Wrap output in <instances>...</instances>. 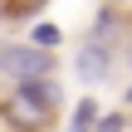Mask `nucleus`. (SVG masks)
Segmentation results:
<instances>
[{
    "label": "nucleus",
    "mask_w": 132,
    "mask_h": 132,
    "mask_svg": "<svg viewBox=\"0 0 132 132\" xmlns=\"http://www.w3.org/2000/svg\"><path fill=\"white\" fill-rule=\"evenodd\" d=\"M59 103H64V93H59L54 73H44V78H15L10 118H15L20 127H39L49 113H59Z\"/></svg>",
    "instance_id": "1"
},
{
    "label": "nucleus",
    "mask_w": 132,
    "mask_h": 132,
    "mask_svg": "<svg viewBox=\"0 0 132 132\" xmlns=\"http://www.w3.org/2000/svg\"><path fill=\"white\" fill-rule=\"evenodd\" d=\"M0 59H5V73L10 78H44L59 69V49H39L29 39L20 44H0Z\"/></svg>",
    "instance_id": "2"
},
{
    "label": "nucleus",
    "mask_w": 132,
    "mask_h": 132,
    "mask_svg": "<svg viewBox=\"0 0 132 132\" xmlns=\"http://www.w3.org/2000/svg\"><path fill=\"white\" fill-rule=\"evenodd\" d=\"M118 69V54H113V39H83L78 54H73V73L83 88H103Z\"/></svg>",
    "instance_id": "3"
},
{
    "label": "nucleus",
    "mask_w": 132,
    "mask_h": 132,
    "mask_svg": "<svg viewBox=\"0 0 132 132\" xmlns=\"http://www.w3.org/2000/svg\"><path fill=\"white\" fill-rule=\"evenodd\" d=\"M98 98H78V108H73V118H69V132H93V122H98Z\"/></svg>",
    "instance_id": "4"
},
{
    "label": "nucleus",
    "mask_w": 132,
    "mask_h": 132,
    "mask_svg": "<svg viewBox=\"0 0 132 132\" xmlns=\"http://www.w3.org/2000/svg\"><path fill=\"white\" fill-rule=\"evenodd\" d=\"M113 34H118V5H103L88 24V39H113Z\"/></svg>",
    "instance_id": "5"
},
{
    "label": "nucleus",
    "mask_w": 132,
    "mask_h": 132,
    "mask_svg": "<svg viewBox=\"0 0 132 132\" xmlns=\"http://www.w3.org/2000/svg\"><path fill=\"white\" fill-rule=\"evenodd\" d=\"M29 44H39V49H59V44H64V29L44 20V24H34V29H29Z\"/></svg>",
    "instance_id": "6"
},
{
    "label": "nucleus",
    "mask_w": 132,
    "mask_h": 132,
    "mask_svg": "<svg viewBox=\"0 0 132 132\" xmlns=\"http://www.w3.org/2000/svg\"><path fill=\"white\" fill-rule=\"evenodd\" d=\"M93 132H127V113H98V122H93Z\"/></svg>",
    "instance_id": "7"
},
{
    "label": "nucleus",
    "mask_w": 132,
    "mask_h": 132,
    "mask_svg": "<svg viewBox=\"0 0 132 132\" xmlns=\"http://www.w3.org/2000/svg\"><path fill=\"white\" fill-rule=\"evenodd\" d=\"M5 20H10V0H0V24H5Z\"/></svg>",
    "instance_id": "8"
},
{
    "label": "nucleus",
    "mask_w": 132,
    "mask_h": 132,
    "mask_svg": "<svg viewBox=\"0 0 132 132\" xmlns=\"http://www.w3.org/2000/svg\"><path fill=\"white\" fill-rule=\"evenodd\" d=\"M103 5H118V10H122V5H132V0H103Z\"/></svg>",
    "instance_id": "9"
},
{
    "label": "nucleus",
    "mask_w": 132,
    "mask_h": 132,
    "mask_svg": "<svg viewBox=\"0 0 132 132\" xmlns=\"http://www.w3.org/2000/svg\"><path fill=\"white\" fill-rule=\"evenodd\" d=\"M122 64H127V69H132V44H127V54H122Z\"/></svg>",
    "instance_id": "10"
},
{
    "label": "nucleus",
    "mask_w": 132,
    "mask_h": 132,
    "mask_svg": "<svg viewBox=\"0 0 132 132\" xmlns=\"http://www.w3.org/2000/svg\"><path fill=\"white\" fill-rule=\"evenodd\" d=\"M122 98H127V108H132V83H127V93H122Z\"/></svg>",
    "instance_id": "11"
},
{
    "label": "nucleus",
    "mask_w": 132,
    "mask_h": 132,
    "mask_svg": "<svg viewBox=\"0 0 132 132\" xmlns=\"http://www.w3.org/2000/svg\"><path fill=\"white\" fill-rule=\"evenodd\" d=\"M0 73H5V59H0Z\"/></svg>",
    "instance_id": "12"
}]
</instances>
